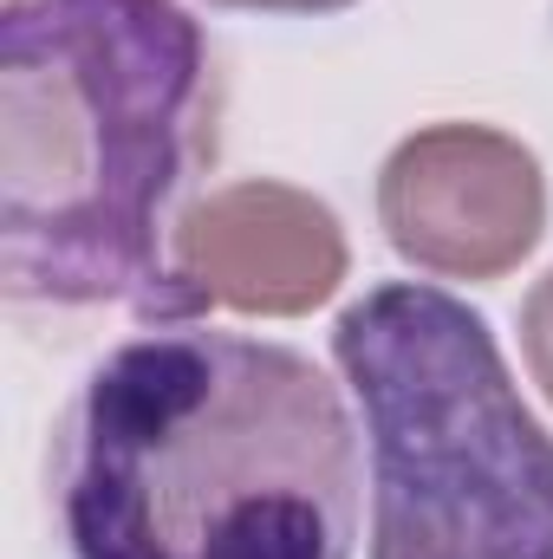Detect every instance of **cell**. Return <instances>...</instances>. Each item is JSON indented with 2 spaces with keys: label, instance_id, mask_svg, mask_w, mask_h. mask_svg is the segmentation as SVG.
I'll use <instances>...</instances> for the list:
<instances>
[{
  "label": "cell",
  "instance_id": "obj_3",
  "mask_svg": "<svg viewBox=\"0 0 553 559\" xmlns=\"http://www.w3.org/2000/svg\"><path fill=\"white\" fill-rule=\"evenodd\" d=\"M332 358L372 429V559H553V436L482 312L398 280L345 306Z\"/></svg>",
  "mask_w": 553,
  "mask_h": 559
},
{
  "label": "cell",
  "instance_id": "obj_6",
  "mask_svg": "<svg viewBox=\"0 0 553 559\" xmlns=\"http://www.w3.org/2000/svg\"><path fill=\"white\" fill-rule=\"evenodd\" d=\"M521 352H528V371H534V384L553 397V274L528 293V306H521Z\"/></svg>",
  "mask_w": 553,
  "mask_h": 559
},
{
  "label": "cell",
  "instance_id": "obj_7",
  "mask_svg": "<svg viewBox=\"0 0 553 559\" xmlns=\"http://www.w3.org/2000/svg\"><path fill=\"white\" fill-rule=\"evenodd\" d=\"M215 7H248V13H339L352 0H215Z\"/></svg>",
  "mask_w": 553,
  "mask_h": 559
},
{
  "label": "cell",
  "instance_id": "obj_5",
  "mask_svg": "<svg viewBox=\"0 0 553 559\" xmlns=\"http://www.w3.org/2000/svg\"><path fill=\"white\" fill-rule=\"evenodd\" d=\"M183 306L235 312H313L345 280V235L326 202L286 182H228L196 202L169 235Z\"/></svg>",
  "mask_w": 553,
  "mask_h": 559
},
{
  "label": "cell",
  "instance_id": "obj_4",
  "mask_svg": "<svg viewBox=\"0 0 553 559\" xmlns=\"http://www.w3.org/2000/svg\"><path fill=\"white\" fill-rule=\"evenodd\" d=\"M378 222L391 248L449 280L521 267L548 228V182L534 150L482 124H430L391 150L378 176Z\"/></svg>",
  "mask_w": 553,
  "mask_h": 559
},
{
  "label": "cell",
  "instance_id": "obj_1",
  "mask_svg": "<svg viewBox=\"0 0 553 559\" xmlns=\"http://www.w3.org/2000/svg\"><path fill=\"white\" fill-rule=\"evenodd\" d=\"M59 527L72 559H352L345 397L293 345L156 325L59 429Z\"/></svg>",
  "mask_w": 553,
  "mask_h": 559
},
{
  "label": "cell",
  "instance_id": "obj_2",
  "mask_svg": "<svg viewBox=\"0 0 553 559\" xmlns=\"http://www.w3.org/2000/svg\"><path fill=\"white\" fill-rule=\"evenodd\" d=\"M202 26L176 0H7L0 274L13 299L189 319L163 235L215 150Z\"/></svg>",
  "mask_w": 553,
  "mask_h": 559
}]
</instances>
